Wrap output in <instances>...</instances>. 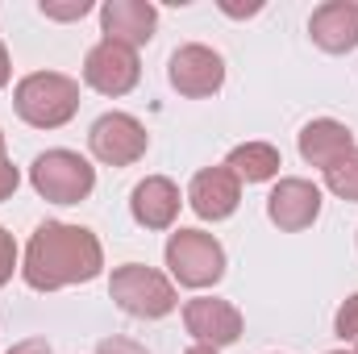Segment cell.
<instances>
[{"mask_svg": "<svg viewBox=\"0 0 358 354\" xmlns=\"http://www.w3.org/2000/svg\"><path fill=\"white\" fill-rule=\"evenodd\" d=\"M104 271V246L84 225L42 221L21 255V279L34 292H63L76 283H92Z\"/></svg>", "mask_w": 358, "mask_h": 354, "instance_id": "1", "label": "cell"}, {"mask_svg": "<svg viewBox=\"0 0 358 354\" xmlns=\"http://www.w3.org/2000/svg\"><path fill=\"white\" fill-rule=\"evenodd\" d=\"M13 108L34 129H59L80 113V84L63 71H29L13 88Z\"/></svg>", "mask_w": 358, "mask_h": 354, "instance_id": "2", "label": "cell"}, {"mask_svg": "<svg viewBox=\"0 0 358 354\" xmlns=\"http://www.w3.org/2000/svg\"><path fill=\"white\" fill-rule=\"evenodd\" d=\"M108 296L117 300L121 313L129 317H142V321H159L167 313H176L179 296H176V283L155 271V267H142V263H125L113 271L108 279Z\"/></svg>", "mask_w": 358, "mask_h": 354, "instance_id": "3", "label": "cell"}, {"mask_svg": "<svg viewBox=\"0 0 358 354\" xmlns=\"http://www.w3.org/2000/svg\"><path fill=\"white\" fill-rule=\"evenodd\" d=\"M29 183L50 204H80L96 187V167L76 150H42L29 167Z\"/></svg>", "mask_w": 358, "mask_h": 354, "instance_id": "4", "label": "cell"}, {"mask_svg": "<svg viewBox=\"0 0 358 354\" xmlns=\"http://www.w3.org/2000/svg\"><path fill=\"white\" fill-rule=\"evenodd\" d=\"M167 267L183 288H213L225 275V246L204 229H176L167 238Z\"/></svg>", "mask_w": 358, "mask_h": 354, "instance_id": "5", "label": "cell"}, {"mask_svg": "<svg viewBox=\"0 0 358 354\" xmlns=\"http://www.w3.org/2000/svg\"><path fill=\"white\" fill-rule=\"evenodd\" d=\"M150 146V134L138 117L129 113H104L88 129V150L104 167H134Z\"/></svg>", "mask_w": 358, "mask_h": 354, "instance_id": "6", "label": "cell"}, {"mask_svg": "<svg viewBox=\"0 0 358 354\" xmlns=\"http://www.w3.org/2000/svg\"><path fill=\"white\" fill-rule=\"evenodd\" d=\"M142 80V63H138V50L121 46V42H108L100 38L84 55V84L100 96H125V92L138 88Z\"/></svg>", "mask_w": 358, "mask_h": 354, "instance_id": "7", "label": "cell"}, {"mask_svg": "<svg viewBox=\"0 0 358 354\" xmlns=\"http://www.w3.org/2000/svg\"><path fill=\"white\" fill-rule=\"evenodd\" d=\"M167 80L179 96L187 100H204L213 92H221L225 84V59L213 50V46H200V42H187L179 46L167 63Z\"/></svg>", "mask_w": 358, "mask_h": 354, "instance_id": "8", "label": "cell"}, {"mask_svg": "<svg viewBox=\"0 0 358 354\" xmlns=\"http://www.w3.org/2000/svg\"><path fill=\"white\" fill-rule=\"evenodd\" d=\"M183 325H187V334H192L200 346H213V351L234 346V342L242 338V313H238V304L217 300V296H196V300H187V304H183Z\"/></svg>", "mask_w": 358, "mask_h": 354, "instance_id": "9", "label": "cell"}, {"mask_svg": "<svg viewBox=\"0 0 358 354\" xmlns=\"http://www.w3.org/2000/svg\"><path fill=\"white\" fill-rule=\"evenodd\" d=\"M267 217L271 225H279L283 234H300L321 217V187L313 179L287 176L271 187L267 196Z\"/></svg>", "mask_w": 358, "mask_h": 354, "instance_id": "10", "label": "cell"}, {"mask_svg": "<svg viewBox=\"0 0 358 354\" xmlns=\"http://www.w3.org/2000/svg\"><path fill=\"white\" fill-rule=\"evenodd\" d=\"M187 204H192V213L200 221H225L242 204V179L234 176L225 163L221 167H204L187 183Z\"/></svg>", "mask_w": 358, "mask_h": 354, "instance_id": "11", "label": "cell"}, {"mask_svg": "<svg viewBox=\"0 0 358 354\" xmlns=\"http://www.w3.org/2000/svg\"><path fill=\"white\" fill-rule=\"evenodd\" d=\"M100 29H104L108 42H121V46L138 50V46H146V42L155 38L159 13H155V4H146V0H108V4L100 8Z\"/></svg>", "mask_w": 358, "mask_h": 354, "instance_id": "12", "label": "cell"}, {"mask_svg": "<svg viewBox=\"0 0 358 354\" xmlns=\"http://www.w3.org/2000/svg\"><path fill=\"white\" fill-rule=\"evenodd\" d=\"M308 34L321 50L329 55H346L358 46V4L355 0H325L321 8H313L308 17Z\"/></svg>", "mask_w": 358, "mask_h": 354, "instance_id": "13", "label": "cell"}, {"mask_svg": "<svg viewBox=\"0 0 358 354\" xmlns=\"http://www.w3.org/2000/svg\"><path fill=\"white\" fill-rule=\"evenodd\" d=\"M179 187L167 176H146L129 192V213L142 229H171L179 217Z\"/></svg>", "mask_w": 358, "mask_h": 354, "instance_id": "14", "label": "cell"}, {"mask_svg": "<svg viewBox=\"0 0 358 354\" xmlns=\"http://www.w3.org/2000/svg\"><path fill=\"white\" fill-rule=\"evenodd\" d=\"M355 150V134H350V125H342V121H334V117H317V121H308L304 129H300V159L308 163V167H321V171H329L338 159H346Z\"/></svg>", "mask_w": 358, "mask_h": 354, "instance_id": "15", "label": "cell"}, {"mask_svg": "<svg viewBox=\"0 0 358 354\" xmlns=\"http://www.w3.org/2000/svg\"><path fill=\"white\" fill-rule=\"evenodd\" d=\"M225 167L242 179V183H267V179L279 176L283 159H279V150H275L271 142H242V146L229 150Z\"/></svg>", "mask_w": 358, "mask_h": 354, "instance_id": "16", "label": "cell"}, {"mask_svg": "<svg viewBox=\"0 0 358 354\" xmlns=\"http://www.w3.org/2000/svg\"><path fill=\"white\" fill-rule=\"evenodd\" d=\"M325 187H329L338 200L358 204V146L346 155V159H338V163L325 171Z\"/></svg>", "mask_w": 358, "mask_h": 354, "instance_id": "17", "label": "cell"}, {"mask_svg": "<svg viewBox=\"0 0 358 354\" xmlns=\"http://www.w3.org/2000/svg\"><path fill=\"white\" fill-rule=\"evenodd\" d=\"M92 13V0H42V17L50 21H80Z\"/></svg>", "mask_w": 358, "mask_h": 354, "instance_id": "18", "label": "cell"}, {"mask_svg": "<svg viewBox=\"0 0 358 354\" xmlns=\"http://www.w3.org/2000/svg\"><path fill=\"white\" fill-rule=\"evenodd\" d=\"M334 330H338V338H342V342H358V292L342 304V309H338Z\"/></svg>", "mask_w": 358, "mask_h": 354, "instance_id": "19", "label": "cell"}, {"mask_svg": "<svg viewBox=\"0 0 358 354\" xmlns=\"http://www.w3.org/2000/svg\"><path fill=\"white\" fill-rule=\"evenodd\" d=\"M17 183H21V171H17L13 159H8V150H4V129H0V200H8V196L17 192Z\"/></svg>", "mask_w": 358, "mask_h": 354, "instance_id": "20", "label": "cell"}, {"mask_svg": "<svg viewBox=\"0 0 358 354\" xmlns=\"http://www.w3.org/2000/svg\"><path fill=\"white\" fill-rule=\"evenodd\" d=\"M13 271H21V263H17V242H13L8 229H0V288L13 279Z\"/></svg>", "mask_w": 358, "mask_h": 354, "instance_id": "21", "label": "cell"}, {"mask_svg": "<svg viewBox=\"0 0 358 354\" xmlns=\"http://www.w3.org/2000/svg\"><path fill=\"white\" fill-rule=\"evenodd\" d=\"M96 354H150L146 346H138V342H129V338H104Z\"/></svg>", "mask_w": 358, "mask_h": 354, "instance_id": "22", "label": "cell"}, {"mask_svg": "<svg viewBox=\"0 0 358 354\" xmlns=\"http://www.w3.org/2000/svg\"><path fill=\"white\" fill-rule=\"evenodd\" d=\"M8 354H55V351H50L46 338H25V342H17Z\"/></svg>", "mask_w": 358, "mask_h": 354, "instance_id": "23", "label": "cell"}, {"mask_svg": "<svg viewBox=\"0 0 358 354\" xmlns=\"http://www.w3.org/2000/svg\"><path fill=\"white\" fill-rule=\"evenodd\" d=\"M8 76H13V63H8V50H4V42H0V88L8 84Z\"/></svg>", "mask_w": 358, "mask_h": 354, "instance_id": "24", "label": "cell"}, {"mask_svg": "<svg viewBox=\"0 0 358 354\" xmlns=\"http://www.w3.org/2000/svg\"><path fill=\"white\" fill-rule=\"evenodd\" d=\"M183 354H217V351H213V346H200V342H196V346H187Z\"/></svg>", "mask_w": 358, "mask_h": 354, "instance_id": "25", "label": "cell"}, {"mask_svg": "<svg viewBox=\"0 0 358 354\" xmlns=\"http://www.w3.org/2000/svg\"><path fill=\"white\" fill-rule=\"evenodd\" d=\"M329 354H355V351H329Z\"/></svg>", "mask_w": 358, "mask_h": 354, "instance_id": "26", "label": "cell"}, {"mask_svg": "<svg viewBox=\"0 0 358 354\" xmlns=\"http://www.w3.org/2000/svg\"><path fill=\"white\" fill-rule=\"evenodd\" d=\"M355 354H358V351H355Z\"/></svg>", "mask_w": 358, "mask_h": 354, "instance_id": "27", "label": "cell"}]
</instances>
